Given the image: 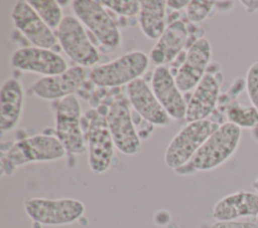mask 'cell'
I'll return each mask as SVG.
<instances>
[{
  "instance_id": "1",
  "label": "cell",
  "mask_w": 258,
  "mask_h": 228,
  "mask_svg": "<svg viewBox=\"0 0 258 228\" xmlns=\"http://www.w3.org/2000/svg\"><path fill=\"white\" fill-rule=\"evenodd\" d=\"M66 149L55 136L35 135L13 144L1 157V175H11L17 167L35 162H52L66 156Z\"/></svg>"
},
{
  "instance_id": "2",
  "label": "cell",
  "mask_w": 258,
  "mask_h": 228,
  "mask_svg": "<svg viewBox=\"0 0 258 228\" xmlns=\"http://www.w3.org/2000/svg\"><path fill=\"white\" fill-rule=\"evenodd\" d=\"M241 134L236 125L229 122L222 124L184 166L189 171H211L220 167L236 152Z\"/></svg>"
},
{
  "instance_id": "3",
  "label": "cell",
  "mask_w": 258,
  "mask_h": 228,
  "mask_svg": "<svg viewBox=\"0 0 258 228\" xmlns=\"http://www.w3.org/2000/svg\"><path fill=\"white\" fill-rule=\"evenodd\" d=\"M149 57L143 51L135 50L113 61L97 65L90 71L91 81L101 87H115L129 84L140 78L149 66Z\"/></svg>"
},
{
  "instance_id": "4",
  "label": "cell",
  "mask_w": 258,
  "mask_h": 228,
  "mask_svg": "<svg viewBox=\"0 0 258 228\" xmlns=\"http://www.w3.org/2000/svg\"><path fill=\"white\" fill-rule=\"evenodd\" d=\"M27 216L41 225L60 226L78 221L86 211L84 203L73 198H29L24 202Z\"/></svg>"
},
{
  "instance_id": "5",
  "label": "cell",
  "mask_w": 258,
  "mask_h": 228,
  "mask_svg": "<svg viewBox=\"0 0 258 228\" xmlns=\"http://www.w3.org/2000/svg\"><path fill=\"white\" fill-rule=\"evenodd\" d=\"M220 126L210 120L190 122L171 140L164 153V162L170 169L177 170L187 164L206 140Z\"/></svg>"
},
{
  "instance_id": "6",
  "label": "cell",
  "mask_w": 258,
  "mask_h": 228,
  "mask_svg": "<svg viewBox=\"0 0 258 228\" xmlns=\"http://www.w3.org/2000/svg\"><path fill=\"white\" fill-rule=\"evenodd\" d=\"M72 8L76 18L95 35L102 45L108 48L120 46L122 36L119 28L100 1L75 0L72 2Z\"/></svg>"
},
{
  "instance_id": "7",
  "label": "cell",
  "mask_w": 258,
  "mask_h": 228,
  "mask_svg": "<svg viewBox=\"0 0 258 228\" xmlns=\"http://www.w3.org/2000/svg\"><path fill=\"white\" fill-rule=\"evenodd\" d=\"M55 137L71 154L80 155L87 150L81 128V104L75 94L60 99L56 105Z\"/></svg>"
},
{
  "instance_id": "8",
  "label": "cell",
  "mask_w": 258,
  "mask_h": 228,
  "mask_svg": "<svg viewBox=\"0 0 258 228\" xmlns=\"http://www.w3.org/2000/svg\"><path fill=\"white\" fill-rule=\"evenodd\" d=\"M56 37L66 54L78 65L89 67L99 61L100 54L78 18L64 16L57 28Z\"/></svg>"
},
{
  "instance_id": "9",
  "label": "cell",
  "mask_w": 258,
  "mask_h": 228,
  "mask_svg": "<svg viewBox=\"0 0 258 228\" xmlns=\"http://www.w3.org/2000/svg\"><path fill=\"white\" fill-rule=\"evenodd\" d=\"M106 120L115 148L119 152L126 156H134L141 152L142 143L125 98H117L111 103Z\"/></svg>"
},
{
  "instance_id": "10",
  "label": "cell",
  "mask_w": 258,
  "mask_h": 228,
  "mask_svg": "<svg viewBox=\"0 0 258 228\" xmlns=\"http://www.w3.org/2000/svg\"><path fill=\"white\" fill-rule=\"evenodd\" d=\"M86 142L91 171L97 175L105 173L111 167L115 147L106 118L99 113L91 118Z\"/></svg>"
},
{
  "instance_id": "11",
  "label": "cell",
  "mask_w": 258,
  "mask_h": 228,
  "mask_svg": "<svg viewBox=\"0 0 258 228\" xmlns=\"http://www.w3.org/2000/svg\"><path fill=\"white\" fill-rule=\"evenodd\" d=\"M11 65L19 70L53 76L64 72L69 66L58 53L45 48L27 46L15 50L10 58Z\"/></svg>"
},
{
  "instance_id": "12",
  "label": "cell",
  "mask_w": 258,
  "mask_h": 228,
  "mask_svg": "<svg viewBox=\"0 0 258 228\" xmlns=\"http://www.w3.org/2000/svg\"><path fill=\"white\" fill-rule=\"evenodd\" d=\"M212 57V46L205 37L195 40L174 76L177 87L181 92L189 91L200 83L206 74V69Z\"/></svg>"
},
{
  "instance_id": "13",
  "label": "cell",
  "mask_w": 258,
  "mask_h": 228,
  "mask_svg": "<svg viewBox=\"0 0 258 228\" xmlns=\"http://www.w3.org/2000/svg\"><path fill=\"white\" fill-rule=\"evenodd\" d=\"M11 18L14 26L34 46L50 49L55 45L57 37L30 6L28 1H17L12 9Z\"/></svg>"
},
{
  "instance_id": "14",
  "label": "cell",
  "mask_w": 258,
  "mask_h": 228,
  "mask_svg": "<svg viewBox=\"0 0 258 228\" xmlns=\"http://www.w3.org/2000/svg\"><path fill=\"white\" fill-rule=\"evenodd\" d=\"M85 78L86 72L84 67L74 65L60 74L44 76L36 80L32 84L31 90L34 95L41 99L60 100L67 96L75 94V92L83 85Z\"/></svg>"
},
{
  "instance_id": "15",
  "label": "cell",
  "mask_w": 258,
  "mask_h": 228,
  "mask_svg": "<svg viewBox=\"0 0 258 228\" xmlns=\"http://www.w3.org/2000/svg\"><path fill=\"white\" fill-rule=\"evenodd\" d=\"M127 94L131 106L144 121L156 127H166L170 124V117L143 78H137L127 84Z\"/></svg>"
},
{
  "instance_id": "16",
  "label": "cell",
  "mask_w": 258,
  "mask_h": 228,
  "mask_svg": "<svg viewBox=\"0 0 258 228\" xmlns=\"http://www.w3.org/2000/svg\"><path fill=\"white\" fill-rule=\"evenodd\" d=\"M151 88L171 120L185 119L187 103L176 85L174 76L166 65L155 67L151 79Z\"/></svg>"
},
{
  "instance_id": "17",
  "label": "cell",
  "mask_w": 258,
  "mask_h": 228,
  "mask_svg": "<svg viewBox=\"0 0 258 228\" xmlns=\"http://www.w3.org/2000/svg\"><path fill=\"white\" fill-rule=\"evenodd\" d=\"M212 215L217 221H232L242 217L258 219V193L241 190L229 194L215 204Z\"/></svg>"
},
{
  "instance_id": "18",
  "label": "cell",
  "mask_w": 258,
  "mask_h": 228,
  "mask_svg": "<svg viewBox=\"0 0 258 228\" xmlns=\"http://www.w3.org/2000/svg\"><path fill=\"white\" fill-rule=\"evenodd\" d=\"M187 38L185 24L181 20L170 22L149 52V60L157 67L170 63L182 50Z\"/></svg>"
},
{
  "instance_id": "19",
  "label": "cell",
  "mask_w": 258,
  "mask_h": 228,
  "mask_svg": "<svg viewBox=\"0 0 258 228\" xmlns=\"http://www.w3.org/2000/svg\"><path fill=\"white\" fill-rule=\"evenodd\" d=\"M220 83L212 73H206L196 86L187 105L185 120L190 122L207 120L219 99Z\"/></svg>"
},
{
  "instance_id": "20",
  "label": "cell",
  "mask_w": 258,
  "mask_h": 228,
  "mask_svg": "<svg viewBox=\"0 0 258 228\" xmlns=\"http://www.w3.org/2000/svg\"><path fill=\"white\" fill-rule=\"evenodd\" d=\"M24 106L22 84L16 78H8L0 90V131L9 133L18 125Z\"/></svg>"
},
{
  "instance_id": "21",
  "label": "cell",
  "mask_w": 258,
  "mask_h": 228,
  "mask_svg": "<svg viewBox=\"0 0 258 228\" xmlns=\"http://www.w3.org/2000/svg\"><path fill=\"white\" fill-rule=\"evenodd\" d=\"M164 0H141L138 21L143 34L151 39L158 40L164 32L165 7Z\"/></svg>"
},
{
  "instance_id": "22",
  "label": "cell",
  "mask_w": 258,
  "mask_h": 228,
  "mask_svg": "<svg viewBox=\"0 0 258 228\" xmlns=\"http://www.w3.org/2000/svg\"><path fill=\"white\" fill-rule=\"evenodd\" d=\"M228 122L237 127L253 129L258 127V110L253 105H244L239 101H231L226 108Z\"/></svg>"
},
{
  "instance_id": "23",
  "label": "cell",
  "mask_w": 258,
  "mask_h": 228,
  "mask_svg": "<svg viewBox=\"0 0 258 228\" xmlns=\"http://www.w3.org/2000/svg\"><path fill=\"white\" fill-rule=\"evenodd\" d=\"M30 6L50 29H57L63 17L58 1L54 0H28Z\"/></svg>"
},
{
  "instance_id": "24",
  "label": "cell",
  "mask_w": 258,
  "mask_h": 228,
  "mask_svg": "<svg viewBox=\"0 0 258 228\" xmlns=\"http://www.w3.org/2000/svg\"><path fill=\"white\" fill-rule=\"evenodd\" d=\"M215 1H189L186 7V17L192 23H199L205 20L213 7L215 6Z\"/></svg>"
},
{
  "instance_id": "25",
  "label": "cell",
  "mask_w": 258,
  "mask_h": 228,
  "mask_svg": "<svg viewBox=\"0 0 258 228\" xmlns=\"http://www.w3.org/2000/svg\"><path fill=\"white\" fill-rule=\"evenodd\" d=\"M100 2L103 6L123 16H135L140 12V1L138 0H106Z\"/></svg>"
},
{
  "instance_id": "26",
  "label": "cell",
  "mask_w": 258,
  "mask_h": 228,
  "mask_svg": "<svg viewBox=\"0 0 258 228\" xmlns=\"http://www.w3.org/2000/svg\"><path fill=\"white\" fill-rule=\"evenodd\" d=\"M245 85L252 105L258 110V61L249 67L246 74Z\"/></svg>"
},
{
  "instance_id": "27",
  "label": "cell",
  "mask_w": 258,
  "mask_h": 228,
  "mask_svg": "<svg viewBox=\"0 0 258 228\" xmlns=\"http://www.w3.org/2000/svg\"><path fill=\"white\" fill-rule=\"evenodd\" d=\"M211 228H258V221H217Z\"/></svg>"
},
{
  "instance_id": "28",
  "label": "cell",
  "mask_w": 258,
  "mask_h": 228,
  "mask_svg": "<svg viewBox=\"0 0 258 228\" xmlns=\"http://www.w3.org/2000/svg\"><path fill=\"white\" fill-rule=\"evenodd\" d=\"M189 1L188 0H183V1H172V0H169V1H166V5L172 9H181V8H184V7H187Z\"/></svg>"
},
{
  "instance_id": "29",
  "label": "cell",
  "mask_w": 258,
  "mask_h": 228,
  "mask_svg": "<svg viewBox=\"0 0 258 228\" xmlns=\"http://www.w3.org/2000/svg\"><path fill=\"white\" fill-rule=\"evenodd\" d=\"M241 3L249 13H254L258 10V1H241Z\"/></svg>"
},
{
  "instance_id": "30",
  "label": "cell",
  "mask_w": 258,
  "mask_h": 228,
  "mask_svg": "<svg viewBox=\"0 0 258 228\" xmlns=\"http://www.w3.org/2000/svg\"><path fill=\"white\" fill-rule=\"evenodd\" d=\"M252 186H253V188H254V190L258 193V178L253 182V184H252Z\"/></svg>"
}]
</instances>
